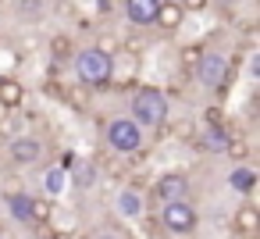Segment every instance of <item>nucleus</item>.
<instances>
[{"label": "nucleus", "mask_w": 260, "mask_h": 239, "mask_svg": "<svg viewBox=\"0 0 260 239\" xmlns=\"http://www.w3.org/2000/svg\"><path fill=\"white\" fill-rule=\"evenodd\" d=\"M249 239H256V235H249Z\"/></svg>", "instance_id": "obj_32"}, {"label": "nucleus", "mask_w": 260, "mask_h": 239, "mask_svg": "<svg viewBox=\"0 0 260 239\" xmlns=\"http://www.w3.org/2000/svg\"><path fill=\"white\" fill-rule=\"evenodd\" d=\"M182 8L189 11V8H207V0H182Z\"/></svg>", "instance_id": "obj_29"}, {"label": "nucleus", "mask_w": 260, "mask_h": 239, "mask_svg": "<svg viewBox=\"0 0 260 239\" xmlns=\"http://www.w3.org/2000/svg\"><path fill=\"white\" fill-rule=\"evenodd\" d=\"M89 93H93V89H86V86L64 89V104H72V107H79V111H89Z\"/></svg>", "instance_id": "obj_21"}, {"label": "nucleus", "mask_w": 260, "mask_h": 239, "mask_svg": "<svg viewBox=\"0 0 260 239\" xmlns=\"http://www.w3.org/2000/svg\"><path fill=\"white\" fill-rule=\"evenodd\" d=\"M22 100H25V86L18 79L4 75V79H0V104H4L8 111H15V107H22Z\"/></svg>", "instance_id": "obj_16"}, {"label": "nucleus", "mask_w": 260, "mask_h": 239, "mask_svg": "<svg viewBox=\"0 0 260 239\" xmlns=\"http://www.w3.org/2000/svg\"><path fill=\"white\" fill-rule=\"evenodd\" d=\"M139 228H143V235H150V239H160L164 232H160V221L157 218H146V214H139Z\"/></svg>", "instance_id": "obj_24"}, {"label": "nucleus", "mask_w": 260, "mask_h": 239, "mask_svg": "<svg viewBox=\"0 0 260 239\" xmlns=\"http://www.w3.org/2000/svg\"><path fill=\"white\" fill-rule=\"evenodd\" d=\"M54 239H72V232H54Z\"/></svg>", "instance_id": "obj_30"}, {"label": "nucleus", "mask_w": 260, "mask_h": 239, "mask_svg": "<svg viewBox=\"0 0 260 239\" xmlns=\"http://www.w3.org/2000/svg\"><path fill=\"white\" fill-rule=\"evenodd\" d=\"M36 221H54V203L50 196H32V225Z\"/></svg>", "instance_id": "obj_20"}, {"label": "nucleus", "mask_w": 260, "mask_h": 239, "mask_svg": "<svg viewBox=\"0 0 260 239\" xmlns=\"http://www.w3.org/2000/svg\"><path fill=\"white\" fill-rule=\"evenodd\" d=\"M221 125H228L224 107H221V104H210V107L203 111V129H221Z\"/></svg>", "instance_id": "obj_22"}, {"label": "nucleus", "mask_w": 260, "mask_h": 239, "mask_svg": "<svg viewBox=\"0 0 260 239\" xmlns=\"http://www.w3.org/2000/svg\"><path fill=\"white\" fill-rule=\"evenodd\" d=\"M72 72H75L79 86H86V89H100V86L111 82V57L100 54L96 47H82V50L72 54Z\"/></svg>", "instance_id": "obj_4"}, {"label": "nucleus", "mask_w": 260, "mask_h": 239, "mask_svg": "<svg viewBox=\"0 0 260 239\" xmlns=\"http://www.w3.org/2000/svg\"><path fill=\"white\" fill-rule=\"evenodd\" d=\"M8 132H11V111L0 104V136H8Z\"/></svg>", "instance_id": "obj_28"}, {"label": "nucleus", "mask_w": 260, "mask_h": 239, "mask_svg": "<svg viewBox=\"0 0 260 239\" xmlns=\"http://www.w3.org/2000/svg\"><path fill=\"white\" fill-rule=\"evenodd\" d=\"M86 239H128V232H121V228H96Z\"/></svg>", "instance_id": "obj_27"}, {"label": "nucleus", "mask_w": 260, "mask_h": 239, "mask_svg": "<svg viewBox=\"0 0 260 239\" xmlns=\"http://www.w3.org/2000/svg\"><path fill=\"white\" fill-rule=\"evenodd\" d=\"M224 157L235 161V164H246V161H249V139H246L242 132H232L228 143H224Z\"/></svg>", "instance_id": "obj_17"}, {"label": "nucleus", "mask_w": 260, "mask_h": 239, "mask_svg": "<svg viewBox=\"0 0 260 239\" xmlns=\"http://www.w3.org/2000/svg\"><path fill=\"white\" fill-rule=\"evenodd\" d=\"M143 211H146V196L125 186V189L118 193V214H121V218H139Z\"/></svg>", "instance_id": "obj_15"}, {"label": "nucleus", "mask_w": 260, "mask_h": 239, "mask_svg": "<svg viewBox=\"0 0 260 239\" xmlns=\"http://www.w3.org/2000/svg\"><path fill=\"white\" fill-rule=\"evenodd\" d=\"M157 221H160V232L164 235H189L200 221L192 200H171V203H160L157 211Z\"/></svg>", "instance_id": "obj_5"}, {"label": "nucleus", "mask_w": 260, "mask_h": 239, "mask_svg": "<svg viewBox=\"0 0 260 239\" xmlns=\"http://www.w3.org/2000/svg\"><path fill=\"white\" fill-rule=\"evenodd\" d=\"M43 157H47V146L40 136H15L8 143V161L15 168H36V164H43Z\"/></svg>", "instance_id": "obj_6"}, {"label": "nucleus", "mask_w": 260, "mask_h": 239, "mask_svg": "<svg viewBox=\"0 0 260 239\" xmlns=\"http://www.w3.org/2000/svg\"><path fill=\"white\" fill-rule=\"evenodd\" d=\"M43 189H47V196L64 193V189H68V171H64L61 164H50V168H47V175H43Z\"/></svg>", "instance_id": "obj_18"}, {"label": "nucleus", "mask_w": 260, "mask_h": 239, "mask_svg": "<svg viewBox=\"0 0 260 239\" xmlns=\"http://www.w3.org/2000/svg\"><path fill=\"white\" fill-rule=\"evenodd\" d=\"M136 75H139V50L128 47V43H121L118 54L111 57V79H118V86L125 89V86L136 82Z\"/></svg>", "instance_id": "obj_8"}, {"label": "nucleus", "mask_w": 260, "mask_h": 239, "mask_svg": "<svg viewBox=\"0 0 260 239\" xmlns=\"http://www.w3.org/2000/svg\"><path fill=\"white\" fill-rule=\"evenodd\" d=\"M232 228H235L242 239L260 235V207H256V203H242V207L232 214Z\"/></svg>", "instance_id": "obj_10"}, {"label": "nucleus", "mask_w": 260, "mask_h": 239, "mask_svg": "<svg viewBox=\"0 0 260 239\" xmlns=\"http://www.w3.org/2000/svg\"><path fill=\"white\" fill-rule=\"evenodd\" d=\"M160 4H164V0H125V18H128V25L150 29V25L157 22Z\"/></svg>", "instance_id": "obj_9"}, {"label": "nucleus", "mask_w": 260, "mask_h": 239, "mask_svg": "<svg viewBox=\"0 0 260 239\" xmlns=\"http://www.w3.org/2000/svg\"><path fill=\"white\" fill-rule=\"evenodd\" d=\"M228 136H232V129H228V125H221V129H203V132L196 136V146H200L203 154H224Z\"/></svg>", "instance_id": "obj_14"}, {"label": "nucleus", "mask_w": 260, "mask_h": 239, "mask_svg": "<svg viewBox=\"0 0 260 239\" xmlns=\"http://www.w3.org/2000/svg\"><path fill=\"white\" fill-rule=\"evenodd\" d=\"M175 136L178 139H196V125L189 118H182V122H175Z\"/></svg>", "instance_id": "obj_26"}, {"label": "nucleus", "mask_w": 260, "mask_h": 239, "mask_svg": "<svg viewBox=\"0 0 260 239\" xmlns=\"http://www.w3.org/2000/svg\"><path fill=\"white\" fill-rule=\"evenodd\" d=\"M93 178H96V168H86V164H82L75 175L68 171V182H75L79 189H89V186H93Z\"/></svg>", "instance_id": "obj_23"}, {"label": "nucleus", "mask_w": 260, "mask_h": 239, "mask_svg": "<svg viewBox=\"0 0 260 239\" xmlns=\"http://www.w3.org/2000/svg\"><path fill=\"white\" fill-rule=\"evenodd\" d=\"M104 146L114 154V157H132V154H139L143 150V129L128 118V114H118V118H107L104 125Z\"/></svg>", "instance_id": "obj_3"}, {"label": "nucleus", "mask_w": 260, "mask_h": 239, "mask_svg": "<svg viewBox=\"0 0 260 239\" xmlns=\"http://www.w3.org/2000/svg\"><path fill=\"white\" fill-rule=\"evenodd\" d=\"M200 54H203V43H192V47H185V50H182V68L189 72V68L200 61Z\"/></svg>", "instance_id": "obj_25"}, {"label": "nucleus", "mask_w": 260, "mask_h": 239, "mask_svg": "<svg viewBox=\"0 0 260 239\" xmlns=\"http://www.w3.org/2000/svg\"><path fill=\"white\" fill-rule=\"evenodd\" d=\"M75 47H72V36H54L50 40V57L54 61H72Z\"/></svg>", "instance_id": "obj_19"}, {"label": "nucleus", "mask_w": 260, "mask_h": 239, "mask_svg": "<svg viewBox=\"0 0 260 239\" xmlns=\"http://www.w3.org/2000/svg\"><path fill=\"white\" fill-rule=\"evenodd\" d=\"M0 239H11V235H8V232H0Z\"/></svg>", "instance_id": "obj_31"}, {"label": "nucleus", "mask_w": 260, "mask_h": 239, "mask_svg": "<svg viewBox=\"0 0 260 239\" xmlns=\"http://www.w3.org/2000/svg\"><path fill=\"white\" fill-rule=\"evenodd\" d=\"M256 182H260V175H256L253 164H235V168L228 171V186H232L235 193H242V196H249V193L256 189Z\"/></svg>", "instance_id": "obj_12"}, {"label": "nucleus", "mask_w": 260, "mask_h": 239, "mask_svg": "<svg viewBox=\"0 0 260 239\" xmlns=\"http://www.w3.org/2000/svg\"><path fill=\"white\" fill-rule=\"evenodd\" d=\"M153 196L160 203H171V200H189L192 196V182L185 171H164L157 182H153Z\"/></svg>", "instance_id": "obj_7"}, {"label": "nucleus", "mask_w": 260, "mask_h": 239, "mask_svg": "<svg viewBox=\"0 0 260 239\" xmlns=\"http://www.w3.org/2000/svg\"><path fill=\"white\" fill-rule=\"evenodd\" d=\"M185 22V8L178 4V0H164V4H160V11H157V29H164V33H175L178 25Z\"/></svg>", "instance_id": "obj_13"}, {"label": "nucleus", "mask_w": 260, "mask_h": 239, "mask_svg": "<svg viewBox=\"0 0 260 239\" xmlns=\"http://www.w3.org/2000/svg\"><path fill=\"white\" fill-rule=\"evenodd\" d=\"M168 114H171V100L160 86H139L128 97V118L139 129H164Z\"/></svg>", "instance_id": "obj_1"}, {"label": "nucleus", "mask_w": 260, "mask_h": 239, "mask_svg": "<svg viewBox=\"0 0 260 239\" xmlns=\"http://www.w3.org/2000/svg\"><path fill=\"white\" fill-rule=\"evenodd\" d=\"M4 203H8V211H11L15 221H22V225L32 228V193H25V189H11V193H4Z\"/></svg>", "instance_id": "obj_11"}, {"label": "nucleus", "mask_w": 260, "mask_h": 239, "mask_svg": "<svg viewBox=\"0 0 260 239\" xmlns=\"http://www.w3.org/2000/svg\"><path fill=\"white\" fill-rule=\"evenodd\" d=\"M189 75H192L203 89H217V93H224L228 82H235V61H232L228 54H221V50H203L200 61L189 68Z\"/></svg>", "instance_id": "obj_2"}]
</instances>
